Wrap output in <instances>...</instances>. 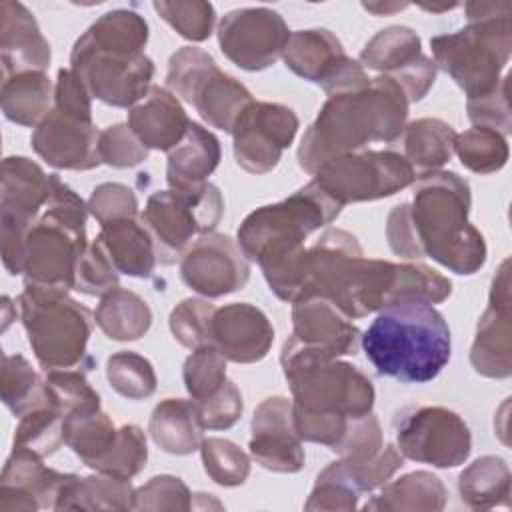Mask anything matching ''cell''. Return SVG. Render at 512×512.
I'll return each mask as SVG.
<instances>
[{"instance_id": "be15d7a7", "label": "cell", "mask_w": 512, "mask_h": 512, "mask_svg": "<svg viewBox=\"0 0 512 512\" xmlns=\"http://www.w3.org/2000/svg\"><path fill=\"white\" fill-rule=\"evenodd\" d=\"M458 4H442V6H436V4H420L422 10H428V12H446V10H452L456 8Z\"/></svg>"}, {"instance_id": "d590c367", "label": "cell", "mask_w": 512, "mask_h": 512, "mask_svg": "<svg viewBox=\"0 0 512 512\" xmlns=\"http://www.w3.org/2000/svg\"><path fill=\"white\" fill-rule=\"evenodd\" d=\"M510 468L500 456H482L458 476L462 502L472 510H488L510 504Z\"/></svg>"}, {"instance_id": "f6af8a7d", "label": "cell", "mask_w": 512, "mask_h": 512, "mask_svg": "<svg viewBox=\"0 0 512 512\" xmlns=\"http://www.w3.org/2000/svg\"><path fill=\"white\" fill-rule=\"evenodd\" d=\"M200 456L206 474L220 486H240L250 474L248 454L232 440L204 438L200 444Z\"/></svg>"}, {"instance_id": "7a4b0ae2", "label": "cell", "mask_w": 512, "mask_h": 512, "mask_svg": "<svg viewBox=\"0 0 512 512\" xmlns=\"http://www.w3.org/2000/svg\"><path fill=\"white\" fill-rule=\"evenodd\" d=\"M146 42L148 24L138 12L110 10L74 42L70 68L92 98L114 108H132L152 88L154 62L144 54Z\"/></svg>"}, {"instance_id": "52a82bcc", "label": "cell", "mask_w": 512, "mask_h": 512, "mask_svg": "<svg viewBox=\"0 0 512 512\" xmlns=\"http://www.w3.org/2000/svg\"><path fill=\"white\" fill-rule=\"evenodd\" d=\"M336 200L318 188L314 180L276 204L250 212L238 228V246L260 270H270L306 248V238L328 226L342 212Z\"/></svg>"}, {"instance_id": "3957f363", "label": "cell", "mask_w": 512, "mask_h": 512, "mask_svg": "<svg viewBox=\"0 0 512 512\" xmlns=\"http://www.w3.org/2000/svg\"><path fill=\"white\" fill-rule=\"evenodd\" d=\"M360 346L380 376L404 384L434 380L452 354L444 316L420 298H402L378 310Z\"/></svg>"}, {"instance_id": "94428289", "label": "cell", "mask_w": 512, "mask_h": 512, "mask_svg": "<svg viewBox=\"0 0 512 512\" xmlns=\"http://www.w3.org/2000/svg\"><path fill=\"white\" fill-rule=\"evenodd\" d=\"M386 238L392 248V252L406 260H420L424 258L422 248L418 244L412 220H410V206L408 202H402L394 206L386 220Z\"/></svg>"}, {"instance_id": "91938a15", "label": "cell", "mask_w": 512, "mask_h": 512, "mask_svg": "<svg viewBox=\"0 0 512 512\" xmlns=\"http://www.w3.org/2000/svg\"><path fill=\"white\" fill-rule=\"evenodd\" d=\"M360 494L346 486L342 480L322 470L316 484L304 504L306 510H354L358 506Z\"/></svg>"}, {"instance_id": "6da1fadb", "label": "cell", "mask_w": 512, "mask_h": 512, "mask_svg": "<svg viewBox=\"0 0 512 512\" xmlns=\"http://www.w3.org/2000/svg\"><path fill=\"white\" fill-rule=\"evenodd\" d=\"M408 98L390 76H376L362 88L328 96L298 146V164L316 174L342 154L366 150L370 142H394L408 118Z\"/></svg>"}, {"instance_id": "f546056e", "label": "cell", "mask_w": 512, "mask_h": 512, "mask_svg": "<svg viewBox=\"0 0 512 512\" xmlns=\"http://www.w3.org/2000/svg\"><path fill=\"white\" fill-rule=\"evenodd\" d=\"M202 432L204 426L200 424L194 400L164 398L150 414L148 434L166 454L188 456L200 450Z\"/></svg>"}, {"instance_id": "1f68e13d", "label": "cell", "mask_w": 512, "mask_h": 512, "mask_svg": "<svg viewBox=\"0 0 512 512\" xmlns=\"http://www.w3.org/2000/svg\"><path fill=\"white\" fill-rule=\"evenodd\" d=\"M94 322L110 338L130 342L142 338L152 326V310L136 292L116 286L100 296Z\"/></svg>"}, {"instance_id": "484cf974", "label": "cell", "mask_w": 512, "mask_h": 512, "mask_svg": "<svg viewBox=\"0 0 512 512\" xmlns=\"http://www.w3.org/2000/svg\"><path fill=\"white\" fill-rule=\"evenodd\" d=\"M50 44L34 14L20 2L0 4V62L2 78L18 72H44L50 66Z\"/></svg>"}, {"instance_id": "8fae6325", "label": "cell", "mask_w": 512, "mask_h": 512, "mask_svg": "<svg viewBox=\"0 0 512 512\" xmlns=\"http://www.w3.org/2000/svg\"><path fill=\"white\" fill-rule=\"evenodd\" d=\"M224 214V200L212 182L198 190H158L148 196L140 220L148 228L156 258L168 266L178 262L194 236L214 232Z\"/></svg>"}, {"instance_id": "c3c4849f", "label": "cell", "mask_w": 512, "mask_h": 512, "mask_svg": "<svg viewBox=\"0 0 512 512\" xmlns=\"http://www.w3.org/2000/svg\"><path fill=\"white\" fill-rule=\"evenodd\" d=\"M186 392L192 400H204L220 390L226 382V358L222 352L208 344L192 350L182 370Z\"/></svg>"}, {"instance_id": "44dd1931", "label": "cell", "mask_w": 512, "mask_h": 512, "mask_svg": "<svg viewBox=\"0 0 512 512\" xmlns=\"http://www.w3.org/2000/svg\"><path fill=\"white\" fill-rule=\"evenodd\" d=\"M250 454L262 468L280 474L300 472L304 466L302 440L292 420V400L270 396L262 400L250 424Z\"/></svg>"}, {"instance_id": "f35d334b", "label": "cell", "mask_w": 512, "mask_h": 512, "mask_svg": "<svg viewBox=\"0 0 512 512\" xmlns=\"http://www.w3.org/2000/svg\"><path fill=\"white\" fill-rule=\"evenodd\" d=\"M64 418V412L46 394L44 386V400L20 416L12 448L32 452L40 458L52 456L64 444Z\"/></svg>"}, {"instance_id": "f907efd6", "label": "cell", "mask_w": 512, "mask_h": 512, "mask_svg": "<svg viewBox=\"0 0 512 512\" xmlns=\"http://www.w3.org/2000/svg\"><path fill=\"white\" fill-rule=\"evenodd\" d=\"M192 496L178 476L160 474L134 490L132 510H190Z\"/></svg>"}, {"instance_id": "7402d4cb", "label": "cell", "mask_w": 512, "mask_h": 512, "mask_svg": "<svg viewBox=\"0 0 512 512\" xmlns=\"http://www.w3.org/2000/svg\"><path fill=\"white\" fill-rule=\"evenodd\" d=\"M100 130L92 120H84L66 112H50L34 126L30 144L34 152L58 170H92L100 166L98 156Z\"/></svg>"}, {"instance_id": "ee69618b", "label": "cell", "mask_w": 512, "mask_h": 512, "mask_svg": "<svg viewBox=\"0 0 512 512\" xmlns=\"http://www.w3.org/2000/svg\"><path fill=\"white\" fill-rule=\"evenodd\" d=\"M146 460H148V444H146L144 430L134 424H124L118 428L114 446L96 462L92 470L130 480L144 470Z\"/></svg>"}, {"instance_id": "cb8c5ba5", "label": "cell", "mask_w": 512, "mask_h": 512, "mask_svg": "<svg viewBox=\"0 0 512 512\" xmlns=\"http://www.w3.org/2000/svg\"><path fill=\"white\" fill-rule=\"evenodd\" d=\"M44 458L12 448L0 478L2 512H34L40 508L56 510V502L72 474L58 472L42 462Z\"/></svg>"}, {"instance_id": "11a10c76", "label": "cell", "mask_w": 512, "mask_h": 512, "mask_svg": "<svg viewBox=\"0 0 512 512\" xmlns=\"http://www.w3.org/2000/svg\"><path fill=\"white\" fill-rule=\"evenodd\" d=\"M508 86H510V76L504 74L500 84L490 94L468 100L466 104L468 118L474 126L496 130L502 136H508L512 132Z\"/></svg>"}, {"instance_id": "d6a6232c", "label": "cell", "mask_w": 512, "mask_h": 512, "mask_svg": "<svg viewBox=\"0 0 512 512\" xmlns=\"http://www.w3.org/2000/svg\"><path fill=\"white\" fill-rule=\"evenodd\" d=\"M52 102L54 86L46 72H18L2 78V112L14 124L38 126L50 112Z\"/></svg>"}, {"instance_id": "ab89813d", "label": "cell", "mask_w": 512, "mask_h": 512, "mask_svg": "<svg viewBox=\"0 0 512 512\" xmlns=\"http://www.w3.org/2000/svg\"><path fill=\"white\" fill-rule=\"evenodd\" d=\"M404 466V458L398 452L396 446L384 444L382 450L366 462H350L344 458H338L336 462L328 464L324 470L342 480L346 486H350L360 496L366 492H374L376 488H382L400 468Z\"/></svg>"}, {"instance_id": "8992f818", "label": "cell", "mask_w": 512, "mask_h": 512, "mask_svg": "<svg viewBox=\"0 0 512 512\" xmlns=\"http://www.w3.org/2000/svg\"><path fill=\"white\" fill-rule=\"evenodd\" d=\"M50 180L48 202L26 234L22 274L24 284L68 292L76 286V270L88 248L86 218L90 212L58 174H50Z\"/></svg>"}, {"instance_id": "60d3db41", "label": "cell", "mask_w": 512, "mask_h": 512, "mask_svg": "<svg viewBox=\"0 0 512 512\" xmlns=\"http://www.w3.org/2000/svg\"><path fill=\"white\" fill-rule=\"evenodd\" d=\"M2 402L14 416L26 414L44 400V378L20 354H4L0 370Z\"/></svg>"}, {"instance_id": "5bb4252c", "label": "cell", "mask_w": 512, "mask_h": 512, "mask_svg": "<svg viewBox=\"0 0 512 512\" xmlns=\"http://www.w3.org/2000/svg\"><path fill=\"white\" fill-rule=\"evenodd\" d=\"M402 458L434 468H456L472 452V434L460 414L444 406H408L394 418Z\"/></svg>"}, {"instance_id": "4dcf8cb0", "label": "cell", "mask_w": 512, "mask_h": 512, "mask_svg": "<svg viewBox=\"0 0 512 512\" xmlns=\"http://www.w3.org/2000/svg\"><path fill=\"white\" fill-rule=\"evenodd\" d=\"M448 500L442 480L426 470H416L386 482L378 496H372L364 510H410V512H438Z\"/></svg>"}, {"instance_id": "9f6ffc18", "label": "cell", "mask_w": 512, "mask_h": 512, "mask_svg": "<svg viewBox=\"0 0 512 512\" xmlns=\"http://www.w3.org/2000/svg\"><path fill=\"white\" fill-rule=\"evenodd\" d=\"M88 212L98 220V224H106L122 218H138V200L132 188L120 182H104L98 184L88 198Z\"/></svg>"}, {"instance_id": "7c38bea8", "label": "cell", "mask_w": 512, "mask_h": 512, "mask_svg": "<svg viewBox=\"0 0 512 512\" xmlns=\"http://www.w3.org/2000/svg\"><path fill=\"white\" fill-rule=\"evenodd\" d=\"M340 206L394 196L416 182L406 158L392 150H358L328 160L312 178Z\"/></svg>"}, {"instance_id": "bcb514c9", "label": "cell", "mask_w": 512, "mask_h": 512, "mask_svg": "<svg viewBox=\"0 0 512 512\" xmlns=\"http://www.w3.org/2000/svg\"><path fill=\"white\" fill-rule=\"evenodd\" d=\"M154 10L168 22L182 38L190 42H204L210 38L216 12L210 2L202 0H156Z\"/></svg>"}, {"instance_id": "d6986e66", "label": "cell", "mask_w": 512, "mask_h": 512, "mask_svg": "<svg viewBox=\"0 0 512 512\" xmlns=\"http://www.w3.org/2000/svg\"><path fill=\"white\" fill-rule=\"evenodd\" d=\"M180 278L196 294L220 298L242 290L250 278V260L226 234H204L180 258Z\"/></svg>"}, {"instance_id": "9a60e30c", "label": "cell", "mask_w": 512, "mask_h": 512, "mask_svg": "<svg viewBox=\"0 0 512 512\" xmlns=\"http://www.w3.org/2000/svg\"><path fill=\"white\" fill-rule=\"evenodd\" d=\"M298 116L292 108L278 102L252 100L232 128V148L236 164L248 174H268L294 142Z\"/></svg>"}, {"instance_id": "836d02e7", "label": "cell", "mask_w": 512, "mask_h": 512, "mask_svg": "<svg viewBox=\"0 0 512 512\" xmlns=\"http://www.w3.org/2000/svg\"><path fill=\"white\" fill-rule=\"evenodd\" d=\"M404 158L416 172V178L440 170L454 154L456 132L440 118H418L406 124L402 132Z\"/></svg>"}, {"instance_id": "2e32d148", "label": "cell", "mask_w": 512, "mask_h": 512, "mask_svg": "<svg viewBox=\"0 0 512 512\" xmlns=\"http://www.w3.org/2000/svg\"><path fill=\"white\" fill-rule=\"evenodd\" d=\"M282 60L288 70L318 84L328 96L356 90L370 82L362 64L348 58L340 40L326 28L292 32Z\"/></svg>"}, {"instance_id": "816d5d0a", "label": "cell", "mask_w": 512, "mask_h": 512, "mask_svg": "<svg viewBox=\"0 0 512 512\" xmlns=\"http://www.w3.org/2000/svg\"><path fill=\"white\" fill-rule=\"evenodd\" d=\"M98 156L102 164L112 168H132L148 158V148L128 124H112L100 132Z\"/></svg>"}, {"instance_id": "e575fe53", "label": "cell", "mask_w": 512, "mask_h": 512, "mask_svg": "<svg viewBox=\"0 0 512 512\" xmlns=\"http://www.w3.org/2000/svg\"><path fill=\"white\" fill-rule=\"evenodd\" d=\"M134 488L130 480L96 472V476L72 474L56 510H132Z\"/></svg>"}, {"instance_id": "680465c9", "label": "cell", "mask_w": 512, "mask_h": 512, "mask_svg": "<svg viewBox=\"0 0 512 512\" xmlns=\"http://www.w3.org/2000/svg\"><path fill=\"white\" fill-rule=\"evenodd\" d=\"M54 108L84 120H92V96L72 68H60L54 84Z\"/></svg>"}, {"instance_id": "5b68a950", "label": "cell", "mask_w": 512, "mask_h": 512, "mask_svg": "<svg viewBox=\"0 0 512 512\" xmlns=\"http://www.w3.org/2000/svg\"><path fill=\"white\" fill-rule=\"evenodd\" d=\"M468 24L452 34L430 40L432 62L446 72L468 96L490 94L502 80L512 52V4L468 2Z\"/></svg>"}, {"instance_id": "74e56055", "label": "cell", "mask_w": 512, "mask_h": 512, "mask_svg": "<svg viewBox=\"0 0 512 512\" xmlns=\"http://www.w3.org/2000/svg\"><path fill=\"white\" fill-rule=\"evenodd\" d=\"M116 436L118 428L102 408L78 410L64 418V444L88 468H94L96 462L114 446Z\"/></svg>"}, {"instance_id": "9c48e42d", "label": "cell", "mask_w": 512, "mask_h": 512, "mask_svg": "<svg viewBox=\"0 0 512 512\" xmlns=\"http://www.w3.org/2000/svg\"><path fill=\"white\" fill-rule=\"evenodd\" d=\"M280 364L290 384L294 408L342 418H360L372 412L374 386L358 366L288 342H284Z\"/></svg>"}, {"instance_id": "6125c7cd", "label": "cell", "mask_w": 512, "mask_h": 512, "mask_svg": "<svg viewBox=\"0 0 512 512\" xmlns=\"http://www.w3.org/2000/svg\"><path fill=\"white\" fill-rule=\"evenodd\" d=\"M406 6H408L406 2H402V4H398V2H392V4H372V2H364V4H362L364 10H368V12H372V14H378V16L404 10Z\"/></svg>"}, {"instance_id": "4fadbf2b", "label": "cell", "mask_w": 512, "mask_h": 512, "mask_svg": "<svg viewBox=\"0 0 512 512\" xmlns=\"http://www.w3.org/2000/svg\"><path fill=\"white\" fill-rule=\"evenodd\" d=\"M50 186V174L30 158L8 156L2 160L0 244L2 264L12 276L22 274L26 234L42 214Z\"/></svg>"}, {"instance_id": "7dc6e473", "label": "cell", "mask_w": 512, "mask_h": 512, "mask_svg": "<svg viewBox=\"0 0 512 512\" xmlns=\"http://www.w3.org/2000/svg\"><path fill=\"white\" fill-rule=\"evenodd\" d=\"M216 306L202 298H186L170 312V330L174 338L190 350L212 344V316Z\"/></svg>"}, {"instance_id": "7bdbcfd3", "label": "cell", "mask_w": 512, "mask_h": 512, "mask_svg": "<svg viewBox=\"0 0 512 512\" xmlns=\"http://www.w3.org/2000/svg\"><path fill=\"white\" fill-rule=\"evenodd\" d=\"M106 378L112 390L128 400H144L156 390L152 362L130 350H120L106 360Z\"/></svg>"}, {"instance_id": "d4e9b609", "label": "cell", "mask_w": 512, "mask_h": 512, "mask_svg": "<svg viewBox=\"0 0 512 512\" xmlns=\"http://www.w3.org/2000/svg\"><path fill=\"white\" fill-rule=\"evenodd\" d=\"M274 342L268 316L248 302L216 308L212 316V346L236 364H254L266 358Z\"/></svg>"}, {"instance_id": "6f0895ef", "label": "cell", "mask_w": 512, "mask_h": 512, "mask_svg": "<svg viewBox=\"0 0 512 512\" xmlns=\"http://www.w3.org/2000/svg\"><path fill=\"white\" fill-rule=\"evenodd\" d=\"M204 430H228L242 416V394L234 382L226 380L220 390L204 400H194Z\"/></svg>"}, {"instance_id": "681fc988", "label": "cell", "mask_w": 512, "mask_h": 512, "mask_svg": "<svg viewBox=\"0 0 512 512\" xmlns=\"http://www.w3.org/2000/svg\"><path fill=\"white\" fill-rule=\"evenodd\" d=\"M44 386L46 394L60 406L64 416L78 410L100 408L98 392L80 370H46Z\"/></svg>"}, {"instance_id": "ffe728a7", "label": "cell", "mask_w": 512, "mask_h": 512, "mask_svg": "<svg viewBox=\"0 0 512 512\" xmlns=\"http://www.w3.org/2000/svg\"><path fill=\"white\" fill-rule=\"evenodd\" d=\"M360 328L328 298L306 296L292 304V336L286 340L326 358L358 352Z\"/></svg>"}, {"instance_id": "ba28073f", "label": "cell", "mask_w": 512, "mask_h": 512, "mask_svg": "<svg viewBox=\"0 0 512 512\" xmlns=\"http://www.w3.org/2000/svg\"><path fill=\"white\" fill-rule=\"evenodd\" d=\"M22 326L30 348L44 370L82 368L88 360V340L94 314L66 290L24 284L18 296Z\"/></svg>"}, {"instance_id": "f1b7e54d", "label": "cell", "mask_w": 512, "mask_h": 512, "mask_svg": "<svg viewBox=\"0 0 512 512\" xmlns=\"http://www.w3.org/2000/svg\"><path fill=\"white\" fill-rule=\"evenodd\" d=\"M96 242L118 270L132 278H150L156 268V246L140 218L112 220L100 226Z\"/></svg>"}, {"instance_id": "db71d44e", "label": "cell", "mask_w": 512, "mask_h": 512, "mask_svg": "<svg viewBox=\"0 0 512 512\" xmlns=\"http://www.w3.org/2000/svg\"><path fill=\"white\" fill-rule=\"evenodd\" d=\"M118 280H120L118 270L114 268L104 248L94 238L92 244H88L84 256L80 258L74 290L88 296H102L108 290L116 288Z\"/></svg>"}, {"instance_id": "8d00e7d4", "label": "cell", "mask_w": 512, "mask_h": 512, "mask_svg": "<svg viewBox=\"0 0 512 512\" xmlns=\"http://www.w3.org/2000/svg\"><path fill=\"white\" fill-rule=\"evenodd\" d=\"M420 36L408 26H390L376 32L360 52V64L382 76H398L422 58Z\"/></svg>"}, {"instance_id": "30bf717a", "label": "cell", "mask_w": 512, "mask_h": 512, "mask_svg": "<svg viewBox=\"0 0 512 512\" xmlns=\"http://www.w3.org/2000/svg\"><path fill=\"white\" fill-rule=\"evenodd\" d=\"M168 90L192 104L200 118L218 130L232 132L242 110L254 100L250 90L222 72L214 58L196 46H182L168 60Z\"/></svg>"}, {"instance_id": "4316f807", "label": "cell", "mask_w": 512, "mask_h": 512, "mask_svg": "<svg viewBox=\"0 0 512 512\" xmlns=\"http://www.w3.org/2000/svg\"><path fill=\"white\" fill-rule=\"evenodd\" d=\"M190 122L180 100L160 86H152L128 110V126L148 150L170 152L184 138Z\"/></svg>"}, {"instance_id": "f5cc1de1", "label": "cell", "mask_w": 512, "mask_h": 512, "mask_svg": "<svg viewBox=\"0 0 512 512\" xmlns=\"http://www.w3.org/2000/svg\"><path fill=\"white\" fill-rule=\"evenodd\" d=\"M382 446L380 422L372 412H368L348 422L342 440L332 448V452L350 462H366L372 460L382 450Z\"/></svg>"}, {"instance_id": "83f0119b", "label": "cell", "mask_w": 512, "mask_h": 512, "mask_svg": "<svg viewBox=\"0 0 512 512\" xmlns=\"http://www.w3.org/2000/svg\"><path fill=\"white\" fill-rule=\"evenodd\" d=\"M220 140L202 124L190 122L184 138L168 152L166 182L172 190H198L218 168Z\"/></svg>"}, {"instance_id": "603a6c76", "label": "cell", "mask_w": 512, "mask_h": 512, "mask_svg": "<svg viewBox=\"0 0 512 512\" xmlns=\"http://www.w3.org/2000/svg\"><path fill=\"white\" fill-rule=\"evenodd\" d=\"M512 328H510V260L506 258L490 288V300L476 326L470 350L474 370L486 378L512 374Z\"/></svg>"}, {"instance_id": "b9f144b4", "label": "cell", "mask_w": 512, "mask_h": 512, "mask_svg": "<svg viewBox=\"0 0 512 512\" xmlns=\"http://www.w3.org/2000/svg\"><path fill=\"white\" fill-rule=\"evenodd\" d=\"M454 152L458 154L462 166L474 174H494L502 170L510 154L506 136L480 126L456 134Z\"/></svg>"}, {"instance_id": "277c9868", "label": "cell", "mask_w": 512, "mask_h": 512, "mask_svg": "<svg viewBox=\"0 0 512 512\" xmlns=\"http://www.w3.org/2000/svg\"><path fill=\"white\" fill-rule=\"evenodd\" d=\"M410 220L422 254L454 274L470 276L486 262V242L468 222L470 184L450 170L416 178Z\"/></svg>"}, {"instance_id": "e0dca14e", "label": "cell", "mask_w": 512, "mask_h": 512, "mask_svg": "<svg viewBox=\"0 0 512 512\" xmlns=\"http://www.w3.org/2000/svg\"><path fill=\"white\" fill-rule=\"evenodd\" d=\"M290 34L284 18L264 6L230 10L218 24L222 54L248 72H260L282 58Z\"/></svg>"}, {"instance_id": "ac0fdd59", "label": "cell", "mask_w": 512, "mask_h": 512, "mask_svg": "<svg viewBox=\"0 0 512 512\" xmlns=\"http://www.w3.org/2000/svg\"><path fill=\"white\" fill-rule=\"evenodd\" d=\"M362 258L364 252L354 234L342 228H326L312 246H306L304 286L300 298H328L346 314Z\"/></svg>"}]
</instances>
